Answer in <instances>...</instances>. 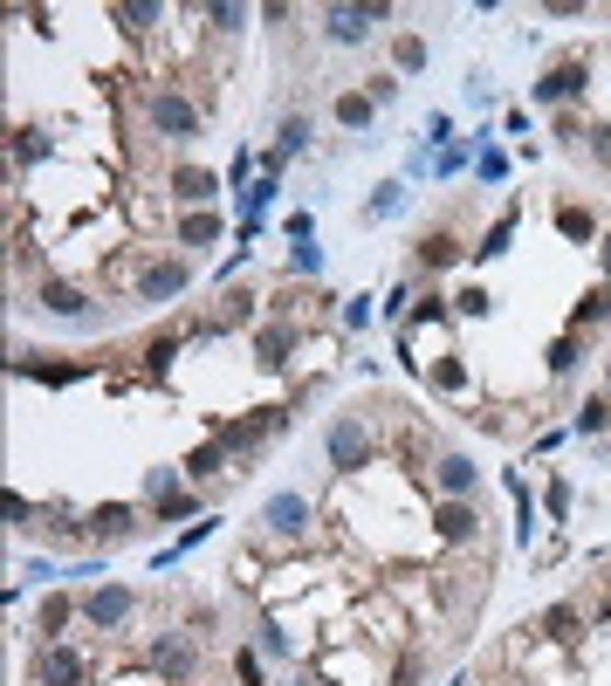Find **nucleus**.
Wrapping results in <instances>:
<instances>
[{
  "instance_id": "42",
  "label": "nucleus",
  "mask_w": 611,
  "mask_h": 686,
  "mask_svg": "<svg viewBox=\"0 0 611 686\" xmlns=\"http://www.w3.org/2000/svg\"><path fill=\"white\" fill-rule=\"evenodd\" d=\"M481 179H488V186H502V179H508V151L481 144Z\"/></svg>"
},
{
  "instance_id": "7",
  "label": "nucleus",
  "mask_w": 611,
  "mask_h": 686,
  "mask_svg": "<svg viewBox=\"0 0 611 686\" xmlns=\"http://www.w3.org/2000/svg\"><path fill=\"white\" fill-rule=\"evenodd\" d=\"M584 90H591V56L550 62V69L537 75V104H543V111H570V104H577Z\"/></svg>"
},
{
  "instance_id": "25",
  "label": "nucleus",
  "mask_w": 611,
  "mask_h": 686,
  "mask_svg": "<svg viewBox=\"0 0 611 686\" xmlns=\"http://www.w3.org/2000/svg\"><path fill=\"white\" fill-rule=\"evenodd\" d=\"M254 310H262V295L254 289H220V329H241V323H254Z\"/></svg>"
},
{
  "instance_id": "43",
  "label": "nucleus",
  "mask_w": 611,
  "mask_h": 686,
  "mask_svg": "<svg viewBox=\"0 0 611 686\" xmlns=\"http://www.w3.org/2000/svg\"><path fill=\"white\" fill-rule=\"evenodd\" d=\"M254 646H262V652H275V659L289 652V639H283V625H275V618H262V625H254Z\"/></svg>"
},
{
  "instance_id": "12",
  "label": "nucleus",
  "mask_w": 611,
  "mask_h": 686,
  "mask_svg": "<svg viewBox=\"0 0 611 686\" xmlns=\"http://www.w3.org/2000/svg\"><path fill=\"white\" fill-rule=\"evenodd\" d=\"M433 488H440V501H474L481 495V467L468 461V453H440V461H433Z\"/></svg>"
},
{
  "instance_id": "24",
  "label": "nucleus",
  "mask_w": 611,
  "mask_h": 686,
  "mask_svg": "<svg viewBox=\"0 0 611 686\" xmlns=\"http://www.w3.org/2000/svg\"><path fill=\"white\" fill-rule=\"evenodd\" d=\"M577 625H584V618H577V604H550V612L537 618V631H543L550 646H577Z\"/></svg>"
},
{
  "instance_id": "1",
  "label": "nucleus",
  "mask_w": 611,
  "mask_h": 686,
  "mask_svg": "<svg viewBox=\"0 0 611 686\" xmlns=\"http://www.w3.org/2000/svg\"><path fill=\"white\" fill-rule=\"evenodd\" d=\"M289 426V405H262V412H241V419H214L207 440L227 446V461H254L262 453V440H275Z\"/></svg>"
},
{
  "instance_id": "9",
  "label": "nucleus",
  "mask_w": 611,
  "mask_h": 686,
  "mask_svg": "<svg viewBox=\"0 0 611 686\" xmlns=\"http://www.w3.org/2000/svg\"><path fill=\"white\" fill-rule=\"evenodd\" d=\"M90 679V659L76 652V646H35V659H28V686H83Z\"/></svg>"
},
{
  "instance_id": "17",
  "label": "nucleus",
  "mask_w": 611,
  "mask_h": 686,
  "mask_svg": "<svg viewBox=\"0 0 611 686\" xmlns=\"http://www.w3.org/2000/svg\"><path fill=\"white\" fill-rule=\"evenodd\" d=\"M69 618H83V597H69V591H48V597L35 604V631H42V646H56L62 631H69Z\"/></svg>"
},
{
  "instance_id": "16",
  "label": "nucleus",
  "mask_w": 611,
  "mask_h": 686,
  "mask_svg": "<svg viewBox=\"0 0 611 686\" xmlns=\"http://www.w3.org/2000/svg\"><path fill=\"white\" fill-rule=\"evenodd\" d=\"M433 536L440 543H474L481 536V508L474 501H440L433 508Z\"/></svg>"
},
{
  "instance_id": "48",
  "label": "nucleus",
  "mask_w": 611,
  "mask_h": 686,
  "mask_svg": "<svg viewBox=\"0 0 611 686\" xmlns=\"http://www.w3.org/2000/svg\"><path fill=\"white\" fill-rule=\"evenodd\" d=\"M570 515V480H550V522Z\"/></svg>"
},
{
  "instance_id": "44",
  "label": "nucleus",
  "mask_w": 611,
  "mask_h": 686,
  "mask_svg": "<svg viewBox=\"0 0 611 686\" xmlns=\"http://www.w3.org/2000/svg\"><path fill=\"white\" fill-rule=\"evenodd\" d=\"M214 625H220L214 604H193V612H186V631H193V639H214Z\"/></svg>"
},
{
  "instance_id": "29",
  "label": "nucleus",
  "mask_w": 611,
  "mask_h": 686,
  "mask_svg": "<svg viewBox=\"0 0 611 686\" xmlns=\"http://www.w3.org/2000/svg\"><path fill=\"white\" fill-rule=\"evenodd\" d=\"M14 377H42V385H76V377H90V364H28V358H14Z\"/></svg>"
},
{
  "instance_id": "38",
  "label": "nucleus",
  "mask_w": 611,
  "mask_h": 686,
  "mask_svg": "<svg viewBox=\"0 0 611 686\" xmlns=\"http://www.w3.org/2000/svg\"><path fill=\"white\" fill-rule=\"evenodd\" d=\"M488 310H495V295L481 289V282H468L461 295H453V316H468V323H474V316H488Z\"/></svg>"
},
{
  "instance_id": "50",
  "label": "nucleus",
  "mask_w": 611,
  "mask_h": 686,
  "mask_svg": "<svg viewBox=\"0 0 611 686\" xmlns=\"http://www.w3.org/2000/svg\"><path fill=\"white\" fill-rule=\"evenodd\" d=\"M28 515H35V501L28 495H8V528H28Z\"/></svg>"
},
{
  "instance_id": "27",
  "label": "nucleus",
  "mask_w": 611,
  "mask_h": 686,
  "mask_svg": "<svg viewBox=\"0 0 611 686\" xmlns=\"http://www.w3.org/2000/svg\"><path fill=\"white\" fill-rule=\"evenodd\" d=\"M543 364H550V377H570V371L584 364V337H577V329H564V337L543 350Z\"/></svg>"
},
{
  "instance_id": "45",
  "label": "nucleus",
  "mask_w": 611,
  "mask_h": 686,
  "mask_svg": "<svg viewBox=\"0 0 611 686\" xmlns=\"http://www.w3.org/2000/svg\"><path fill=\"white\" fill-rule=\"evenodd\" d=\"M399 83H405V75H371V83H365V96H371V104H392V96H399Z\"/></svg>"
},
{
  "instance_id": "21",
  "label": "nucleus",
  "mask_w": 611,
  "mask_h": 686,
  "mask_svg": "<svg viewBox=\"0 0 611 686\" xmlns=\"http://www.w3.org/2000/svg\"><path fill=\"white\" fill-rule=\"evenodd\" d=\"M220 467H227V446H220V440H199V446L186 453V461H180V474L193 480V488H199V480H214Z\"/></svg>"
},
{
  "instance_id": "37",
  "label": "nucleus",
  "mask_w": 611,
  "mask_h": 686,
  "mask_svg": "<svg viewBox=\"0 0 611 686\" xmlns=\"http://www.w3.org/2000/svg\"><path fill=\"white\" fill-rule=\"evenodd\" d=\"M180 488H186L180 467H145V495H151V501H165V495H180Z\"/></svg>"
},
{
  "instance_id": "13",
  "label": "nucleus",
  "mask_w": 611,
  "mask_h": 686,
  "mask_svg": "<svg viewBox=\"0 0 611 686\" xmlns=\"http://www.w3.org/2000/svg\"><path fill=\"white\" fill-rule=\"evenodd\" d=\"M35 302L48 316H62V323H90V295L76 289V282H62V275H42L35 282Z\"/></svg>"
},
{
  "instance_id": "28",
  "label": "nucleus",
  "mask_w": 611,
  "mask_h": 686,
  "mask_svg": "<svg viewBox=\"0 0 611 686\" xmlns=\"http://www.w3.org/2000/svg\"><path fill=\"white\" fill-rule=\"evenodd\" d=\"M426 385H433V392H468V385H474V371H468V358H461V350H447V358L433 364V377H426Z\"/></svg>"
},
{
  "instance_id": "6",
  "label": "nucleus",
  "mask_w": 611,
  "mask_h": 686,
  "mask_svg": "<svg viewBox=\"0 0 611 686\" xmlns=\"http://www.w3.org/2000/svg\"><path fill=\"white\" fill-rule=\"evenodd\" d=\"M131 618H138V591H131V583H90V591H83V625L90 631H117Z\"/></svg>"
},
{
  "instance_id": "20",
  "label": "nucleus",
  "mask_w": 611,
  "mask_h": 686,
  "mask_svg": "<svg viewBox=\"0 0 611 686\" xmlns=\"http://www.w3.org/2000/svg\"><path fill=\"white\" fill-rule=\"evenodd\" d=\"M611 323V282H598V289H584L577 295V310H570V329L584 337V329H604Z\"/></svg>"
},
{
  "instance_id": "10",
  "label": "nucleus",
  "mask_w": 611,
  "mask_h": 686,
  "mask_svg": "<svg viewBox=\"0 0 611 686\" xmlns=\"http://www.w3.org/2000/svg\"><path fill=\"white\" fill-rule=\"evenodd\" d=\"M296 344H302V329H296L289 316H268V323H254V364H262V371H289Z\"/></svg>"
},
{
  "instance_id": "2",
  "label": "nucleus",
  "mask_w": 611,
  "mask_h": 686,
  "mask_svg": "<svg viewBox=\"0 0 611 686\" xmlns=\"http://www.w3.org/2000/svg\"><path fill=\"white\" fill-rule=\"evenodd\" d=\"M323 453H330V467H337V474H365L371 453H378L371 419L365 412H337V419H330V433H323Z\"/></svg>"
},
{
  "instance_id": "51",
  "label": "nucleus",
  "mask_w": 611,
  "mask_h": 686,
  "mask_svg": "<svg viewBox=\"0 0 611 686\" xmlns=\"http://www.w3.org/2000/svg\"><path fill=\"white\" fill-rule=\"evenodd\" d=\"M344 323H350V329H365V323H371V295H358V302H350V310H344Z\"/></svg>"
},
{
  "instance_id": "32",
  "label": "nucleus",
  "mask_w": 611,
  "mask_h": 686,
  "mask_svg": "<svg viewBox=\"0 0 611 686\" xmlns=\"http://www.w3.org/2000/svg\"><path fill=\"white\" fill-rule=\"evenodd\" d=\"M214 241H220V213H214V207L180 220V247H214Z\"/></svg>"
},
{
  "instance_id": "36",
  "label": "nucleus",
  "mask_w": 611,
  "mask_h": 686,
  "mask_svg": "<svg viewBox=\"0 0 611 686\" xmlns=\"http://www.w3.org/2000/svg\"><path fill=\"white\" fill-rule=\"evenodd\" d=\"M275 151H283V159H296V151H310V117H283V131H275Z\"/></svg>"
},
{
  "instance_id": "34",
  "label": "nucleus",
  "mask_w": 611,
  "mask_h": 686,
  "mask_svg": "<svg viewBox=\"0 0 611 686\" xmlns=\"http://www.w3.org/2000/svg\"><path fill=\"white\" fill-rule=\"evenodd\" d=\"M117 21H124V35H145V28H159V0H124V8H111Z\"/></svg>"
},
{
  "instance_id": "3",
  "label": "nucleus",
  "mask_w": 611,
  "mask_h": 686,
  "mask_svg": "<svg viewBox=\"0 0 611 686\" xmlns=\"http://www.w3.org/2000/svg\"><path fill=\"white\" fill-rule=\"evenodd\" d=\"M145 124H151L159 138H172V144H193L199 131H207L199 104H186L180 90H145Z\"/></svg>"
},
{
  "instance_id": "41",
  "label": "nucleus",
  "mask_w": 611,
  "mask_h": 686,
  "mask_svg": "<svg viewBox=\"0 0 611 686\" xmlns=\"http://www.w3.org/2000/svg\"><path fill=\"white\" fill-rule=\"evenodd\" d=\"M289 275H323V247H310V241H289Z\"/></svg>"
},
{
  "instance_id": "26",
  "label": "nucleus",
  "mask_w": 611,
  "mask_h": 686,
  "mask_svg": "<svg viewBox=\"0 0 611 686\" xmlns=\"http://www.w3.org/2000/svg\"><path fill=\"white\" fill-rule=\"evenodd\" d=\"M207 508V495H193V488H180V495H165V501H151V528H165V522H186V515H199Z\"/></svg>"
},
{
  "instance_id": "4",
  "label": "nucleus",
  "mask_w": 611,
  "mask_h": 686,
  "mask_svg": "<svg viewBox=\"0 0 611 686\" xmlns=\"http://www.w3.org/2000/svg\"><path fill=\"white\" fill-rule=\"evenodd\" d=\"M145 666L159 673V679H172V686H193V673H199V639H193V631H159V639L145 646Z\"/></svg>"
},
{
  "instance_id": "8",
  "label": "nucleus",
  "mask_w": 611,
  "mask_h": 686,
  "mask_svg": "<svg viewBox=\"0 0 611 686\" xmlns=\"http://www.w3.org/2000/svg\"><path fill=\"white\" fill-rule=\"evenodd\" d=\"M316 21H323V35L337 42V48H358L378 21H392V8H385V0H358V8H323Z\"/></svg>"
},
{
  "instance_id": "23",
  "label": "nucleus",
  "mask_w": 611,
  "mask_h": 686,
  "mask_svg": "<svg viewBox=\"0 0 611 686\" xmlns=\"http://www.w3.org/2000/svg\"><path fill=\"white\" fill-rule=\"evenodd\" d=\"M570 433H577V440H598V433H611V392H598V398H584V405H577Z\"/></svg>"
},
{
  "instance_id": "14",
  "label": "nucleus",
  "mask_w": 611,
  "mask_h": 686,
  "mask_svg": "<svg viewBox=\"0 0 611 686\" xmlns=\"http://www.w3.org/2000/svg\"><path fill=\"white\" fill-rule=\"evenodd\" d=\"M131 528H138V515H131L124 501H104V508H90V515H83V536H90V543H104V549L131 543Z\"/></svg>"
},
{
  "instance_id": "49",
  "label": "nucleus",
  "mask_w": 611,
  "mask_h": 686,
  "mask_svg": "<svg viewBox=\"0 0 611 686\" xmlns=\"http://www.w3.org/2000/svg\"><path fill=\"white\" fill-rule=\"evenodd\" d=\"M550 21H584V14H591V8H584V0H550V8H543Z\"/></svg>"
},
{
  "instance_id": "47",
  "label": "nucleus",
  "mask_w": 611,
  "mask_h": 686,
  "mask_svg": "<svg viewBox=\"0 0 611 686\" xmlns=\"http://www.w3.org/2000/svg\"><path fill=\"white\" fill-rule=\"evenodd\" d=\"M584 138H591V159H598V165H611V124H591Z\"/></svg>"
},
{
  "instance_id": "40",
  "label": "nucleus",
  "mask_w": 611,
  "mask_h": 686,
  "mask_svg": "<svg viewBox=\"0 0 611 686\" xmlns=\"http://www.w3.org/2000/svg\"><path fill=\"white\" fill-rule=\"evenodd\" d=\"M207 28L214 35H241L247 28V8H227V0H220V8H207Z\"/></svg>"
},
{
  "instance_id": "15",
  "label": "nucleus",
  "mask_w": 611,
  "mask_h": 686,
  "mask_svg": "<svg viewBox=\"0 0 611 686\" xmlns=\"http://www.w3.org/2000/svg\"><path fill=\"white\" fill-rule=\"evenodd\" d=\"M186 282H193V268L180 261V254H165V261H151L138 275V295L145 302H172V295H186Z\"/></svg>"
},
{
  "instance_id": "11",
  "label": "nucleus",
  "mask_w": 611,
  "mask_h": 686,
  "mask_svg": "<svg viewBox=\"0 0 611 686\" xmlns=\"http://www.w3.org/2000/svg\"><path fill=\"white\" fill-rule=\"evenodd\" d=\"M165 193L180 199L186 213H207L214 193H220V172H207V165H172V172H165Z\"/></svg>"
},
{
  "instance_id": "22",
  "label": "nucleus",
  "mask_w": 611,
  "mask_h": 686,
  "mask_svg": "<svg viewBox=\"0 0 611 686\" xmlns=\"http://www.w3.org/2000/svg\"><path fill=\"white\" fill-rule=\"evenodd\" d=\"M556 234H564V241H591V234H598V207L564 199V207H556Z\"/></svg>"
},
{
  "instance_id": "19",
  "label": "nucleus",
  "mask_w": 611,
  "mask_h": 686,
  "mask_svg": "<svg viewBox=\"0 0 611 686\" xmlns=\"http://www.w3.org/2000/svg\"><path fill=\"white\" fill-rule=\"evenodd\" d=\"M330 117H337V131H371L378 104H371L365 90H337V104H330Z\"/></svg>"
},
{
  "instance_id": "35",
  "label": "nucleus",
  "mask_w": 611,
  "mask_h": 686,
  "mask_svg": "<svg viewBox=\"0 0 611 686\" xmlns=\"http://www.w3.org/2000/svg\"><path fill=\"white\" fill-rule=\"evenodd\" d=\"M399 207H405V179H385V186L365 199V226H371V220H385V213H399Z\"/></svg>"
},
{
  "instance_id": "53",
  "label": "nucleus",
  "mask_w": 611,
  "mask_h": 686,
  "mask_svg": "<svg viewBox=\"0 0 611 686\" xmlns=\"http://www.w3.org/2000/svg\"><path fill=\"white\" fill-rule=\"evenodd\" d=\"M604 392H611V364H604Z\"/></svg>"
},
{
  "instance_id": "30",
  "label": "nucleus",
  "mask_w": 611,
  "mask_h": 686,
  "mask_svg": "<svg viewBox=\"0 0 611 686\" xmlns=\"http://www.w3.org/2000/svg\"><path fill=\"white\" fill-rule=\"evenodd\" d=\"M172 358H180V337H172V329H165V337H151V344H145V377H151V385H165Z\"/></svg>"
},
{
  "instance_id": "31",
  "label": "nucleus",
  "mask_w": 611,
  "mask_h": 686,
  "mask_svg": "<svg viewBox=\"0 0 611 686\" xmlns=\"http://www.w3.org/2000/svg\"><path fill=\"white\" fill-rule=\"evenodd\" d=\"M426 69V35H392V75H419Z\"/></svg>"
},
{
  "instance_id": "52",
  "label": "nucleus",
  "mask_w": 611,
  "mask_h": 686,
  "mask_svg": "<svg viewBox=\"0 0 611 686\" xmlns=\"http://www.w3.org/2000/svg\"><path fill=\"white\" fill-rule=\"evenodd\" d=\"M598 261H604V282H611V234H604V247H598Z\"/></svg>"
},
{
  "instance_id": "39",
  "label": "nucleus",
  "mask_w": 611,
  "mask_h": 686,
  "mask_svg": "<svg viewBox=\"0 0 611 686\" xmlns=\"http://www.w3.org/2000/svg\"><path fill=\"white\" fill-rule=\"evenodd\" d=\"M42 151H48V138L35 131V124H21V131H14V165H35Z\"/></svg>"
},
{
  "instance_id": "18",
  "label": "nucleus",
  "mask_w": 611,
  "mask_h": 686,
  "mask_svg": "<svg viewBox=\"0 0 611 686\" xmlns=\"http://www.w3.org/2000/svg\"><path fill=\"white\" fill-rule=\"evenodd\" d=\"M461 254H474V247H461V234H447V226H433V234L413 247V261H419V275H440V268H453Z\"/></svg>"
},
{
  "instance_id": "5",
  "label": "nucleus",
  "mask_w": 611,
  "mask_h": 686,
  "mask_svg": "<svg viewBox=\"0 0 611 686\" xmlns=\"http://www.w3.org/2000/svg\"><path fill=\"white\" fill-rule=\"evenodd\" d=\"M262 528L275 543H302L316 528V508H310V495H296V488H283V495H268L262 501Z\"/></svg>"
},
{
  "instance_id": "33",
  "label": "nucleus",
  "mask_w": 611,
  "mask_h": 686,
  "mask_svg": "<svg viewBox=\"0 0 611 686\" xmlns=\"http://www.w3.org/2000/svg\"><path fill=\"white\" fill-rule=\"evenodd\" d=\"M516 220H522V207H508V213L488 226V234H481V247H474L481 261H495V254H508V241H516Z\"/></svg>"
},
{
  "instance_id": "46",
  "label": "nucleus",
  "mask_w": 611,
  "mask_h": 686,
  "mask_svg": "<svg viewBox=\"0 0 611 686\" xmlns=\"http://www.w3.org/2000/svg\"><path fill=\"white\" fill-rule=\"evenodd\" d=\"M234 679H241V686H262V659H254V652H234Z\"/></svg>"
}]
</instances>
